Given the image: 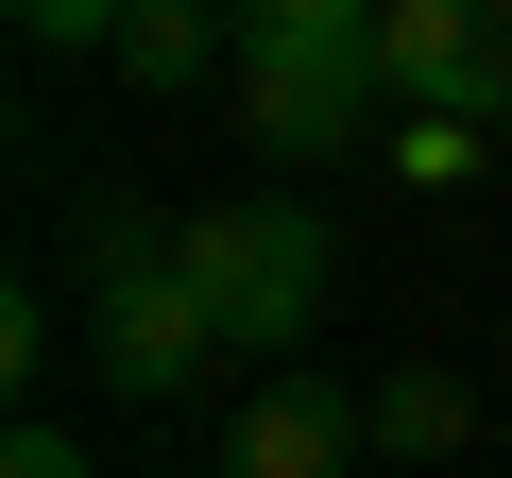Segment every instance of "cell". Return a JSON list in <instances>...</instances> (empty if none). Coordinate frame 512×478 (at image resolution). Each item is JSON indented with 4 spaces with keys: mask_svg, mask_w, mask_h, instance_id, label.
<instances>
[{
    "mask_svg": "<svg viewBox=\"0 0 512 478\" xmlns=\"http://www.w3.org/2000/svg\"><path fill=\"white\" fill-rule=\"evenodd\" d=\"M239 137L256 154H359L376 137V0H256L239 18Z\"/></svg>",
    "mask_w": 512,
    "mask_h": 478,
    "instance_id": "1",
    "label": "cell"
},
{
    "mask_svg": "<svg viewBox=\"0 0 512 478\" xmlns=\"http://www.w3.org/2000/svg\"><path fill=\"white\" fill-rule=\"evenodd\" d=\"M0 478H86V444H69V427H52V410H35V427H18V444H0Z\"/></svg>",
    "mask_w": 512,
    "mask_h": 478,
    "instance_id": "10",
    "label": "cell"
},
{
    "mask_svg": "<svg viewBox=\"0 0 512 478\" xmlns=\"http://www.w3.org/2000/svg\"><path fill=\"white\" fill-rule=\"evenodd\" d=\"M35 359H52V291H0V376L35 393Z\"/></svg>",
    "mask_w": 512,
    "mask_h": 478,
    "instance_id": "9",
    "label": "cell"
},
{
    "mask_svg": "<svg viewBox=\"0 0 512 478\" xmlns=\"http://www.w3.org/2000/svg\"><path fill=\"white\" fill-rule=\"evenodd\" d=\"M325 274H342V239H325L308 205H205V222H188V291H205L222 359H274V376H291V342L325 325Z\"/></svg>",
    "mask_w": 512,
    "mask_h": 478,
    "instance_id": "3",
    "label": "cell"
},
{
    "mask_svg": "<svg viewBox=\"0 0 512 478\" xmlns=\"http://www.w3.org/2000/svg\"><path fill=\"white\" fill-rule=\"evenodd\" d=\"M461 444H478V393H461L444 359L376 376V461H461Z\"/></svg>",
    "mask_w": 512,
    "mask_h": 478,
    "instance_id": "7",
    "label": "cell"
},
{
    "mask_svg": "<svg viewBox=\"0 0 512 478\" xmlns=\"http://www.w3.org/2000/svg\"><path fill=\"white\" fill-rule=\"evenodd\" d=\"M86 325H103V376H120L137 410L205 393L222 325H205V291H188V222H154V205H86Z\"/></svg>",
    "mask_w": 512,
    "mask_h": 478,
    "instance_id": "2",
    "label": "cell"
},
{
    "mask_svg": "<svg viewBox=\"0 0 512 478\" xmlns=\"http://www.w3.org/2000/svg\"><path fill=\"white\" fill-rule=\"evenodd\" d=\"M393 154H410V188H461V171H478V120H410Z\"/></svg>",
    "mask_w": 512,
    "mask_h": 478,
    "instance_id": "8",
    "label": "cell"
},
{
    "mask_svg": "<svg viewBox=\"0 0 512 478\" xmlns=\"http://www.w3.org/2000/svg\"><path fill=\"white\" fill-rule=\"evenodd\" d=\"M103 69H120V86H205V69H239V18H188V0H137Z\"/></svg>",
    "mask_w": 512,
    "mask_h": 478,
    "instance_id": "6",
    "label": "cell"
},
{
    "mask_svg": "<svg viewBox=\"0 0 512 478\" xmlns=\"http://www.w3.org/2000/svg\"><path fill=\"white\" fill-rule=\"evenodd\" d=\"M359 444H376V393L291 359V376H256V393L222 410V444H205V461H222V478H342Z\"/></svg>",
    "mask_w": 512,
    "mask_h": 478,
    "instance_id": "5",
    "label": "cell"
},
{
    "mask_svg": "<svg viewBox=\"0 0 512 478\" xmlns=\"http://www.w3.org/2000/svg\"><path fill=\"white\" fill-rule=\"evenodd\" d=\"M376 86L410 120H512V0H376Z\"/></svg>",
    "mask_w": 512,
    "mask_h": 478,
    "instance_id": "4",
    "label": "cell"
}]
</instances>
